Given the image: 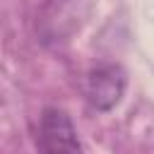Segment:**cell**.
Instances as JSON below:
<instances>
[{
    "instance_id": "obj_1",
    "label": "cell",
    "mask_w": 154,
    "mask_h": 154,
    "mask_svg": "<svg viewBox=\"0 0 154 154\" xmlns=\"http://www.w3.org/2000/svg\"><path fill=\"white\" fill-rule=\"evenodd\" d=\"M36 147L38 154H84L82 142L77 137V128L60 108H46L41 113Z\"/></svg>"
},
{
    "instance_id": "obj_2",
    "label": "cell",
    "mask_w": 154,
    "mask_h": 154,
    "mask_svg": "<svg viewBox=\"0 0 154 154\" xmlns=\"http://www.w3.org/2000/svg\"><path fill=\"white\" fill-rule=\"evenodd\" d=\"M125 84H128L125 70L120 65L106 63V65L94 67L87 75L84 94L96 111H111L113 106L120 103V99L125 94Z\"/></svg>"
}]
</instances>
